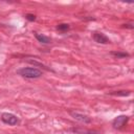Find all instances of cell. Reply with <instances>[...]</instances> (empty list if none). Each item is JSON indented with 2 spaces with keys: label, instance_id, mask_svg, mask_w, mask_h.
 I'll use <instances>...</instances> for the list:
<instances>
[{
  "label": "cell",
  "instance_id": "obj_1",
  "mask_svg": "<svg viewBox=\"0 0 134 134\" xmlns=\"http://www.w3.org/2000/svg\"><path fill=\"white\" fill-rule=\"evenodd\" d=\"M17 74L25 79H38L43 75V71L36 67H22L17 70Z\"/></svg>",
  "mask_w": 134,
  "mask_h": 134
},
{
  "label": "cell",
  "instance_id": "obj_2",
  "mask_svg": "<svg viewBox=\"0 0 134 134\" xmlns=\"http://www.w3.org/2000/svg\"><path fill=\"white\" fill-rule=\"evenodd\" d=\"M128 121H129V116L128 115H118L113 119L112 126L116 130H121L127 126Z\"/></svg>",
  "mask_w": 134,
  "mask_h": 134
},
{
  "label": "cell",
  "instance_id": "obj_3",
  "mask_svg": "<svg viewBox=\"0 0 134 134\" xmlns=\"http://www.w3.org/2000/svg\"><path fill=\"white\" fill-rule=\"evenodd\" d=\"M1 120L6 124V125H9V126H16L20 122L18 116H16L15 114L13 113H8V112H5V113H2L1 114Z\"/></svg>",
  "mask_w": 134,
  "mask_h": 134
},
{
  "label": "cell",
  "instance_id": "obj_4",
  "mask_svg": "<svg viewBox=\"0 0 134 134\" xmlns=\"http://www.w3.org/2000/svg\"><path fill=\"white\" fill-rule=\"evenodd\" d=\"M69 114L76 120L81 121V122H84V124H90L92 121L91 117H89L88 115L86 114H83V113H79V112H75V111H69Z\"/></svg>",
  "mask_w": 134,
  "mask_h": 134
},
{
  "label": "cell",
  "instance_id": "obj_5",
  "mask_svg": "<svg viewBox=\"0 0 134 134\" xmlns=\"http://www.w3.org/2000/svg\"><path fill=\"white\" fill-rule=\"evenodd\" d=\"M92 39L96 43H99V44H108V43H110V39L105 34L99 32V31H94L92 34Z\"/></svg>",
  "mask_w": 134,
  "mask_h": 134
},
{
  "label": "cell",
  "instance_id": "obj_6",
  "mask_svg": "<svg viewBox=\"0 0 134 134\" xmlns=\"http://www.w3.org/2000/svg\"><path fill=\"white\" fill-rule=\"evenodd\" d=\"M35 38L38 40V42H40L42 44H50L51 43V39L45 35H42V34L35 32Z\"/></svg>",
  "mask_w": 134,
  "mask_h": 134
},
{
  "label": "cell",
  "instance_id": "obj_7",
  "mask_svg": "<svg viewBox=\"0 0 134 134\" xmlns=\"http://www.w3.org/2000/svg\"><path fill=\"white\" fill-rule=\"evenodd\" d=\"M110 53H111V55H113L117 59H124V58H128L130 55L128 52H125V51H111Z\"/></svg>",
  "mask_w": 134,
  "mask_h": 134
},
{
  "label": "cell",
  "instance_id": "obj_8",
  "mask_svg": "<svg viewBox=\"0 0 134 134\" xmlns=\"http://www.w3.org/2000/svg\"><path fill=\"white\" fill-rule=\"evenodd\" d=\"M110 95H115V96H128L131 94V91L129 90H120V91H114V92H110Z\"/></svg>",
  "mask_w": 134,
  "mask_h": 134
},
{
  "label": "cell",
  "instance_id": "obj_9",
  "mask_svg": "<svg viewBox=\"0 0 134 134\" xmlns=\"http://www.w3.org/2000/svg\"><path fill=\"white\" fill-rule=\"evenodd\" d=\"M69 28H70V26L67 23H61V24H59L57 26V30H59L61 32H66V31L69 30Z\"/></svg>",
  "mask_w": 134,
  "mask_h": 134
},
{
  "label": "cell",
  "instance_id": "obj_10",
  "mask_svg": "<svg viewBox=\"0 0 134 134\" xmlns=\"http://www.w3.org/2000/svg\"><path fill=\"white\" fill-rule=\"evenodd\" d=\"M71 131L74 133H79V134H94V133H96L94 131L85 130V129H71Z\"/></svg>",
  "mask_w": 134,
  "mask_h": 134
},
{
  "label": "cell",
  "instance_id": "obj_11",
  "mask_svg": "<svg viewBox=\"0 0 134 134\" xmlns=\"http://www.w3.org/2000/svg\"><path fill=\"white\" fill-rule=\"evenodd\" d=\"M27 62H28V63H30V64H32V65H35V66H39V67H42V68H44L45 70H50V71H51V69H50L49 67H47V66H45L44 64H42V63H39V62H37V61H35V60H27Z\"/></svg>",
  "mask_w": 134,
  "mask_h": 134
},
{
  "label": "cell",
  "instance_id": "obj_12",
  "mask_svg": "<svg viewBox=\"0 0 134 134\" xmlns=\"http://www.w3.org/2000/svg\"><path fill=\"white\" fill-rule=\"evenodd\" d=\"M25 18H26L28 21H31V22L36 21V16L32 15V14H26V15H25Z\"/></svg>",
  "mask_w": 134,
  "mask_h": 134
},
{
  "label": "cell",
  "instance_id": "obj_13",
  "mask_svg": "<svg viewBox=\"0 0 134 134\" xmlns=\"http://www.w3.org/2000/svg\"><path fill=\"white\" fill-rule=\"evenodd\" d=\"M122 27H124V28L133 29V28H134V25H133V23H132V22H130V23H126V24H122Z\"/></svg>",
  "mask_w": 134,
  "mask_h": 134
}]
</instances>
